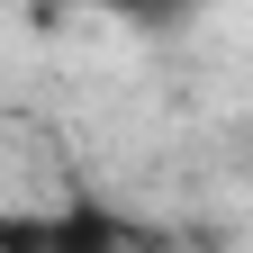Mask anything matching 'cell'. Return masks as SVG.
Returning a JSON list of instances; mask_svg holds the SVG:
<instances>
[{"instance_id": "6da1fadb", "label": "cell", "mask_w": 253, "mask_h": 253, "mask_svg": "<svg viewBox=\"0 0 253 253\" xmlns=\"http://www.w3.org/2000/svg\"><path fill=\"white\" fill-rule=\"evenodd\" d=\"M136 244H145V226H126L90 190H73L54 217H27V253H136Z\"/></svg>"}, {"instance_id": "7a4b0ae2", "label": "cell", "mask_w": 253, "mask_h": 253, "mask_svg": "<svg viewBox=\"0 0 253 253\" xmlns=\"http://www.w3.org/2000/svg\"><path fill=\"white\" fill-rule=\"evenodd\" d=\"M100 9L118 18V27H145V37H172V27H190L208 9V0H100Z\"/></svg>"}, {"instance_id": "3957f363", "label": "cell", "mask_w": 253, "mask_h": 253, "mask_svg": "<svg viewBox=\"0 0 253 253\" xmlns=\"http://www.w3.org/2000/svg\"><path fill=\"white\" fill-rule=\"evenodd\" d=\"M0 253H27V217H0Z\"/></svg>"}, {"instance_id": "277c9868", "label": "cell", "mask_w": 253, "mask_h": 253, "mask_svg": "<svg viewBox=\"0 0 253 253\" xmlns=\"http://www.w3.org/2000/svg\"><path fill=\"white\" fill-rule=\"evenodd\" d=\"M136 253H172V244H154V235H145V244H136Z\"/></svg>"}]
</instances>
